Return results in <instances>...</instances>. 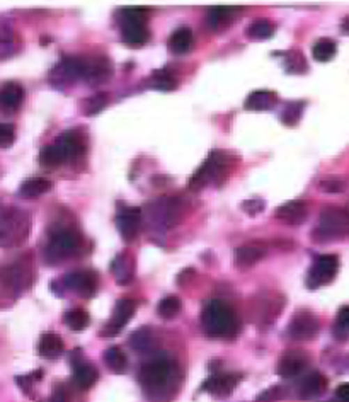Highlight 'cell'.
Returning <instances> with one entry per match:
<instances>
[{
    "label": "cell",
    "instance_id": "obj_1",
    "mask_svg": "<svg viewBox=\"0 0 349 402\" xmlns=\"http://www.w3.org/2000/svg\"><path fill=\"white\" fill-rule=\"evenodd\" d=\"M203 331L210 338H232L239 331L235 312L224 300H212L201 314Z\"/></svg>",
    "mask_w": 349,
    "mask_h": 402
},
{
    "label": "cell",
    "instance_id": "obj_2",
    "mask_svg": "<svg viewBox=\"0 0 349 402\" xmlns=\"http://www.w3.org/2000/svg\"><path fill=\"white\" fill-rule=\"evenodd\" d=\"M230 166H232V155H228L227 152H212L208 159L201 164V167L194 172L193 178L189 179V187L191 190H201V187L213 185L218 179L224 178Z\"/></svg>",
    "mask_w": 349,
    "mask_h": 402
},
{
    "label": "cell",
    "instance_id": "obj_3",
    "mask_svg": "<svg viewBox=\"0 0 349 402\" xmlns=\"http://www.w3.org/2000/svg\"><path fill=\"white\" fill-rule=\"evenodd\" d=\"M121 40L128 47H141L148 41L147 13L140 7H130L121 13Z\"/></svg>",
    "mask_w": 349,
    "mask_h": 402
},
{
    "label": "cell",
    "instance_id": "obj_4",
    "mask_svg": "<svg viewBox=\"0 0 349 402\" xmlns=\"http://www.w3.org/2000/svg\"><path fill=\"white\" fill-rule=\"evenodd\" d=\"M172 373V363L166 356H155L145 363L140 370V384L148 394H160L169 384Z\"/></svg>",
    "mask_w": 349,
    "mask_h": 402
},
{
    "label": "cell",
    "instance_id": "obj_5",
    "mask_svg": "<svg viewBox=\"0 0 349 402\" xmlns=\"http://www.w3.org/2000/svg\"><path fill=\"white\" fill-rule=\"evenodd\" d=\"M28 215L9 208L0 212V246L9 247L28 237Z\"/></svg>",
    "mask_w": 349,
    "mask_h": 402
},
{
    "label": "cell",
    "instance_id": "obj_6",
    "mask_svg": "<svg viewBox=\"0 0 349 402\" xmlns=\"http://www.w3.org/2000/svg\"><path fill=\"white\" fill-rule=\"evenodd\" d=\"M319 222V229L313 232V239L324 235L320 242L331 240L332 237L343 235V233L349 232V213L346 210L337 208V206H325L320 212Z\"/></svg>",
    "mask_w": 349,
    "mask_h": 402
},
{
    "label": "cell",
    "instance_id": "obj_7",
    "mask_svg": "<svg viewBox=\"0 0 349 402\" xmlns=\"http://www.w3.org/2000/svg\"><path fill=\"white\" fill-rule=\"evenodd\" d=\"M80 249V235L74 231L56 232L49 239L48 247H46V258L49 263H59L61 259H67L75 256Z\"/></svg>",
    "mask_w": 349,
    "mask_h": 402
},
{
    "label": "cell",
    "instance_id": "obj_8",
    "mask_svg": "<svg viewBox=\"0 0 349 402\" xmlns=\"http://www.w3.org/2000/svg\"><path fill=\"white\" fill-rule=\"evenodd\" d=\"M84 74H86V60L63 59L49 74V82L55 87H68L79 79H84Z\"/></svg>",
    "mask_w": 349,
    "mask_h": 402
},
{
    "label": "cell",
    "instance_id": "obj_9",
    "mask_svg": "<svg viewBox=\"0 0 349 402\" xmlns=\"http://www.w3.org/2000/svg\"><path fill=\"white\" fill-rule=\"evenodd\" d=\"M337 270H339V259L332 254L320 256L316 259L313 266L310 268L307 285L310 288H319L322 285H327L336 278Z\"/></svg>",
    "mask_w": 349,
    "mask_h": 402
},
{
    "label": "cell",
    "instance_id": "obj_10",
    "mask_svg": "<svg viewBox=\"0 0 349 402\" xmlns=\"http://www.w3.org/2000/svg\"><path fill=\"white\" fill-rule=\"evenodd\" d=\"M319 320L313 314L300 310L293 316L288 325V336L295 341H309L319 334Z\"/></svg>",
    "mask_w": 349,
    "mask_h": 402
},
{
    "label": "cell",
    "instance_id": "obj_11",
    "mask_svg": "<svg viewBox=\"0 0 349 402\" xmlns=\"http://www.w3.org/2000/svg\"><path fill=\"white\" fill-rule=\"evenodd\" d=\"M133 314H135V302L130 300V298H125V300L118 302L116 307L113 310V316H111V320L104 325L101 336H104V338H113V336H116L118 332L130 323Z\"/></svg>",
    "mask_w": 349,
    "mask_h": 402
},
{
    "label": "cell",
    "instance_id": "obj_12",
    "mask_svg": "<svg viewBox=\"0 0 349 402\" xmlns=\"http://www.w3.org/2000/svg\"><path fill=\"white\" fill-rule=\"evenodd\" d=\"M141 225V210L140 208H123L116 215V227L120 231L125 242H133L138 237Z\"/></svg>",
    "mask_w": 349,
    "mask_h": 402
},
{
    "label": "cell",
    "instance_id": "obj_13",
    "mask_svg": "<svg viewBox=\"0 0 349 402\" xmlns=\"http://www.w3.org/2000/svg\"><path fill=\"white\" fill-rule=\"evenodd\" d=\"M65 288L79 295V297L91 298L98 288V278L92 271H75L63 278Z\"/></svg>",
    "mask_w": 349,
    "mask_h": 402
},
{
    "label": "cell",
    "instance_id": "obj_14",
    "mask_svg": "<svg viewBox=\"0 0 349 402\" xmlns=\"http://www.w3.org/2000/svg\"><path fill=\"white\" fill-rule=\"evenodd\" d=\"M240 377L233 373H218L212 375L208 380L203 384V390L210 392L212 396L217 397H227L235 390L237 384H239Z\"/></svg>",
    "mask_w": 349,
    "mask_h": 402
},
{
    "label": "cell",
    "instance_id": "obj_15",
    "mask_svg": "<svg viewBox=\"0 0 349 402\" xmlns=\"http://www.w3.org/2000/svg\"><path fill=\"white\" fill-rule=\"evenodd\" d=\"M113 75V63L106 56H98V59L86 62V74L84 79L91 84V86H99L104 84L106 80L111 79Z\"/></svg>",
    "mask_w": 349,
    "mask_h": 402
},
{
    "label": "cell",
    "instance_id": "obj_16",
    "mask_svg": "<svg viewBox=\"0 0 349 402\" xmlns=\"http://www.w3.org/2000/svg\"><path fill=\"white\" fill-rule=\"evenodd\" d=\"M56 147L60 148V152L63 154L65 160L70 162V160H75L77 157H80L86 150V144H84V139L79 135V133L70 130V132H65L56 139L55 141Z\"/></svg>",
    "mask_w": 349,
    "mask_h": 402
},
{
    "label": "cell",
    "instance_id": "obj_17",
    "mask_svg": "<svg viewBox=\"0 0 349 402\" xmlns=\"http://www.w3.org/2000/svg\"><path fill=\"white\" fill-rule=\"evenodd\" d=\"M325 389H327V380H325L324 375L319 373V371H312L300 382L297 389V396L302 401L317 399L325 392Z\"/></svg>",
    "mask_w": 349,
    "mask_h": 402
},
{
    "label": "cell",
    "instance_id": "obj_18",
    "mask_svg": "<svg viewBox=\"0 0 349 402\" xmlns=\"http://www.w3.org/2000/svg\"><path fill=\"white\" fill-rule=\"evenodd\" d=\"M307 369V358L305 355L298 353V351H288L279 358L278 365H276V371L279 377L293 378L298 377Z\"/></svg>",
    "mask_w": 349,
    "mask_h": 402
},
{
    "label": "cell",
    "instance_id": "obj_19",
    "mask_svg": "<svg viewBox=\"0 0 349 402\" xmlns=\"http://www.w3.org/2000/svg\"><path fill=\"white\" fill-rule=\"evenodd\" d=\"M276 218L286 225H302L307 220L309 210L305 201H288L276 210Z\"/></svg>",
    "mask_w": 349,
    "mask_h": 402
},
{
    "label": "cell",
    "instance_id": "obj_20",
    "mask_svg": "<svg viewBox=\"0 0 349 402\" xmlns=\"http://www.w3.org/2000/svg\"><path fill=\"white\" fill-rule=\"evenodd\" d=\"M266 256V249L256 246V244H245L235 249V254H233V261L239 270H247L252 268L254 264H258L261 259Z\"/></svg>",
    "mask_w": 349,
    "mask_h": 402
},
{
    "label": "cell",
    "instance_id": "obj_21",
    "mask_svg": "<svg viewBox=\"0 0 349 402\" xmlns=\"http://www.w3.org/2000/svg\"><path fill=\"white\" fill-rule=\"evenodd\" d=\"M24 89L15 82H7L0 87V109L15 111L22 105Z\"/></svg>",
    "mask_w": 349,
    "mask_h": 402
},
{
    "label": "cell",
    "instance_id": "obj_22",
    "mask_svg": "<svg viewBox=\"0 0 349 402\" xmlns=\"http://www.w3.org/2000/svg\"><path fill=\"white\" fill-rule=\"evenodd\" d=\"M278 105V94L271 91H254L245 99L244 108L249 111H270Z\"/></svg>",
    "mask_w": 349,
    "mask_h": 402
},
{
    "label": "cell",
    "instance_id": "obj_23",
    "mask_svg": "<svg viewBox=\"0 0 349 402\" xmlns=\"http://www.w3.org/2000/svg\"><path fill=\"white\" fill-rule=\"evenodd\" d=\"M194 43V36L191 28L187 26H183V28H178L174 33L169 38V49L176 55H184V53L189 52L193 48Z\"/></svg>",
    "mask_w": 349,
    "mask_h": 402
},
{
    "label": "cell",
    "instance_id": "obj_24",
    "mask_svg": "<svg viewBox=\"0 0 349 402\" xmlns=\"http://www.w3.org/2000/svg\"><path fill=\"white\" fill-rule=\"evenodd\" d=\"M111 270H113L116 281L120 283V285H126L128 281H132L135 263H133L132 256L123 252V254L116 256V259L111 264Z\"/></svg>",
    "mask_w": 349,
    "mask_h": 402
},
{
    "label": "cell",
    "instance_id": "obj_25",
    "mask_svg": "<svg viewBox=\"0 0 349 402\" xmlns=\"http://www.w3.org/2000/svg\"><path fill=\"white\" fill-rule=\"evenodd\" d=\"M98 370L87 362H77L74 363V384L79 387V389H91L92 385L98 380Z\"/></svg>",
    "mask_w": 349,
    "mask_h": 402
},
{
    "label": "cell",
    "instance_id": "obj_26",
    "mask_svg": "<svg viewBox=\"0 0 349 402\" xmlns=\"http://www.w3.org/2000/svg\"><path fill=\"white\" fill-rule=\"evenodd\" d=\"M49 190H52V181H48L46 178H29L19 187V196L33 200V198L48 193Z\"/></svg>",
    "mask_w": 349,
    "mask_h": 402
},
{
    "label": "cell",
    "instance_id": "obj_27",
    "mask_svg": "<svg viewBox=\"0 0 349 402\" xmlns=\"http://www.w3.org/2000/svg\"><path fill=\"white\" fill-rule=\"evenodd\" d=\"M38 353L43 358H56L63 353V341L56 334H43L38 343Z\"/></svg>",
    "mask_w": 349,
    "mask_h": 402
},
{
    "label": "cell",
    "instance_id": "obj_28",
    "mask_svg": "<svg viewBox=\"0 0 349 402\" xmlns=\"http://www.w3.org/2000/svg\"><path fill=\"white\" fill-rule=\"evenodd\" d=\"M130 344H132L133 350H137L138 353H145V351L152 350L153 348V344H155V336H153L150 329L141 327L130 336Z\"/></svg>",
    "mask_w": 349,
    "mask_h": 402
},
{
    "label": "cell",
    "instance_id": "obj_29",
    "mask_svg": "<svg viewBox=\"0 0 349 402\" xmlns=\"http://www.w3.org/2000/svg\"><path fill=\"white\" fill-rule=\"evenodd\" d=\"M337 47L332 40L329 38H322V40L316 41L312 47V56L317 60V62H331L336 56Z\"/></svg>",
    "mask_w": 349,
    "mask_h": 402
},
{
    "label": "cell",
    "instance_id": "obj_30",
    "mask_svg": "<svg viewBox=\"0 0 349 402\" xmlns=\"http://www.w3.org/2000/svg\"><path fill=\"white\" fill-rule=\"evenodd\" d=\"M150 84L153 89L157 91H174L176 87H178V80H176L172 72L167 70V68H160V70L153 72Z\"/></svg>",
    "mask_w": 349,
    "mask_h": 402
},
{
    "label": "cell",
    "instance_id": "obj_31",
    "mask_svg": "<svg viewBox=\"0 0 349 402\" xmlns=\"http://www.w3.org/2000/svg\"><path fill=\"white\" fill-rule=\"evenodd\" d=\"M63 323L67 324L74 332H82L84 329L89 325V314L82 309L68 310V312L65 314Z\"/></svg>",
    "mask_w": 349,
    "mask_h": 402
},
{
    "label": "cell",
    "instance_id": "obj_32",
    "mask_svg": "<svg viewBox=\"0 0 349 402\" xmlns=\"http://www.w3.org/2000/svg\"><path fill=\"white\" fill-rule=\"evenodd\" d=\"M247 38H251V40H267V38H271L274 34V26L271 24L270 21H266V19H259V21H254L251 26L247 28Z\"/></svg>",
    "mask_w": 349,
    "mask_h": 402
},
{
    "label": "cell",
    "instance_id": "obj_33",
    "mask_svg": "<svg viewBox=\"0 0 349 402\" xmlns=\"http://www.w3.org/2000/svg\"><path fill=\"white\" fill-rule=\"evenodd\" d=\"M38 160H40L41 166H45V167H59V166H61V164L67 162L63 154L60 152V148L56 147L55 144L45 147L43 150L40 152V157H38Z\"/></svg>",
    "mask_w": 349,
    "mask_h": 402
},
{
    "label": "cell",
    "instance_id": "obj_34",
    "mask_svg": "<svg viewBox=\"0 0 349 402\" xmlns=\"http://www.w3.org/2000/svg\"><path fill=\"white\" fill-rule=\"evenodd\" d=\"M233 10H235L233 7H212V9L208 10V14H206V24H208L210 29L215 31V29L220 28L225 21H228V19L232 17Z\"/></svg>",
    "mask_w": 349,
    "mask_h": 402
},
{
    "label": "cell",
    "instance_id": "obj_35",
    "mask_svg": "<svg viewBox=\"0 0 349 402\" xmlns=\"http://www.w3.org/2000/svg\"><path fill=\"white\" fill-rule=\"evenodd\" d=\"M14 53V33L7 22H0V60L9 59Z\"/></svg>",
    "mask_w": 349,
    "mask_h": 402
},
{
    "label": "cell",
    "instance_id": "obj_36",
    "mask_svg": "<svg viewBox=\"0 0 349 402\" xmlns=\"http://www.w3.org/2000/svg\"><path fill=\"white\" fill-rule=\"evenodd\" d=\"M104 362L106 365L113 371H116V373H123V371L126 370V365H128V360H126L125 353L116 346L104 351Z\"/></svg>",
    "mask_w": 349,
    "mask_h": 402
},
{
    "label": "cell",
    "instance_id": "obj_37",
    "mask_svg": "<svg viewBox=\"0 0 349 402\" xmlns=\"http://www.w3.org/2000/svg\"><path fill=\"white\" fill-rule=\"evenodd\" d=\"M305 102L304 101H291L286 102L281 111V121L288 126H295L300 121L302 113H304Z\"/></svg>",
    "mask_w": 349,
    "mask_h": 402
},
{
    "label": "cell",
    "instance_id": "obj_38",
    "mask_svg": "<svg viewBox=\"0 0 349 402\" xmlns=\"http://www.w3.org/2000/svg\"><path fill=\"white\" fill-rule=\"evenodd\" d=\"M181 309L183 304L178 297H166L164 300H160L157 312H159V316L164 317V319H174L176 316L181 314Z\"/></svg>",
    "mask_w": 349,
    "mask_h": 402
},
{
    "label": "cell",
    "instance_id": "obj_39",
    "mask_svg": "<svg viewBox=\"0 0 349 402\" xmlns=\"http://www.w3.org/2000/svg\"><path fill=\"white\" fill-rule=\"evenodd\" d=\"M285 67L290 74H305L307 62L300 52H286L285 53Z\"/></svg>",
    "mask_w": 349,
    "mask_h": 402
},
{
    "label": "cell",
    "instance_id": "obj_40",
    "mask_svg": "<svg viewBox=\"0 0 349 402\" xmlns=\"http://www.w3.org/2000/svg\"><path fill=\"white\" fill-rule=\"evenodd\" d=\"M107 105V94L104 93H99L95 95H92V98H87L86 105H84V111H86V114H98L99 111H102L106 108Z\"/></svg>",
    "mask_w": 349,
    "mask_h": 402
},
{
    "label": "cell",
    "instance_id": "obj_41",
    "mask_svg": "<svg viewBox=\"0 0 349 402\" xmlns=\"http://www.w3.org/2000/svg\"><path fill=\"white\" fill-rule=\"evenodd\" d=\"M344 187H346V183L339 176H325L320 181V190L325 193H341V191H344Z\"/></svg>",
    "mask_w": 349,
    "mask_h": 402
},
{
    "label": "cell",
    "instance_id": "obj_42",
    "mask_svg": "<svg viewBox=\"0 0 349 402\" xmlns=\"http://www.w3.org/2000/svg\"><path fill=\"white\" fill-rule=\"evenodd\" d=\"M14 126L9 123H0V147L6 148L14 144Z\"/></svg>",
    "mask_w": 349,
    "mask_h": 402
},
{
    "label": "cell",
    "instance_id": "obj_43",
    "mask_svg": "<svg viewBox=\"0 0 349 402\" xmlns=\"http://www.w3.org/2000/svg\"><path fill=\"white\" fill-rule=\"evenodd\" d=\"M240 208H242L245 213H249L251 217H256L258 213H261L264 210V201L258 200V198H254V200L244 201L242 205H240Z\"/></svg>",
    "mask_w": 349,
    "mask_h": 402
},
{
    "label": "cell",
    "instance_id": "obj_44",
    "mask_svg": "<svg viewBox=\"0 0 349 402\" xmlns=\"http://www.w3.org/2000/svg\"><path fill=\"white\" fill-rule=\"evenodd\" d=\"M337 327L341 331H349V307H343L337 314Z\"/></svg>",
    "mask_w": 349,
    "mask_h": 402
},
{
    "label": "cell",
    "instance_id": "obj_45",
    "mask_svg": "<svg viewBox=\"0 0 349 402\" xmlns=\"http://www.w3.org/2000/svg\"><path fill=\"white\" fill-rule=\"evenodd\" d=\"M336 397L337 399L344 401V402H349V382H346V384H341L339 387H337Z\"/></svg>",
    "mask_w": 349,
    "mask_h": 402
},
{
    "label": "cell",
    "instance_id": "obj_46",
    "mask_svg": "<svg viewBox=\"0 0 349 402\" xmlns=\"http://www.w3.org/2000/svg\"><path fill=\"white\" fill-rule=\"evenodd\" d=\"M341 28H343V33H344V34H349V17L344 19L343 24H341Z\"/></svg>",
    "mask_w": 349,
    "mask_h": 402
}]
</instances>
